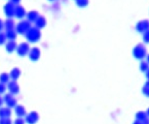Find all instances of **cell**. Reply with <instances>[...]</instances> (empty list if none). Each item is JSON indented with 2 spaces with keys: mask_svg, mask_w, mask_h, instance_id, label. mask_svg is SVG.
I'll return each mask as SVG.
<instances>
[{
  "mask_svg": "<svg viewBox=\"0 0 149 124\" xmlns=\"http://www.w3.org/2000/svg\"><path fill=\"white\" fill-rule=\"evenodd\" d=\"M146 115H147V117H149V108L147 110V112H146Z\"/></svg>",
  "mask_w": 149,
  "mask_h": 124,
  "instance_id": "12",
  "label": "cell"
},
{
  "mask_svg": "<svg viewBox=\"0 0 149 124\" xmlns=\"http://www.w3.org/2000/svg\"><path fill=\"white\" fill-rule=\"evenodd\" d=\"M144 40L146 42H149V31H146L144 33Z\"/></svg>",
  "mask_w": 149,
  "mask_h": 124,
  "instance_id": "6",
  "label": "cell"
},
{
  "mask_svg": "<svg viewBox=\"0 0 149 124\" xmlns=\"http://www.w3.org/2000/svg\"><path fill=\"white\" fill-rule=\"evenodd\" d=\"M15 124H24V122L20 119V120H17V121H15Z\"/></svg>",
  "mask_w": 149,
  "mask_h": 124,
  "instance_id": "8",
  "label": "cell"
},
{
  "mask_svg": "<svg viewBox=\"0 0 149 124\" xmlns=\"http://www.w3.org/2000/svg\"><path fill=\"white\" fill-rule=\"evenodd\" d=\"M143 92H144L145 95L149 96V82H147V84L145 85V87L143 88Z\"/></svg>",
  "mask_w": 149,
  "mask_h": 124,
  "instance_id": "4",
  "label": "cell"
},
{
  "mask_svg": "<svg viewBox=\"0 0 149 124\" xmlns=\"http://www.w3.org/2000/svg\"><path fill=\"white\" fill-rule=\"evenodd\" d=\"M147 63H148V64H149V55L147 56Z\"/></svg>",
  "mask_w": 149,
  "mask_h": 124,
  "instance_id": "13",
  "label": "cell"
},
{
  "mask_svg": "<svg viewBox=\"0 0 149 124\" xmlns=\"http://www.w3.org/2000/svg\"><path fill=\"white\" fill-rule=\"evenodd\" d=\"M141 70H143V71H146L147 69L149 68V64L148 63H147V62H142V63H141Z\"/></svg>",
  "mask_w": 149,
  "mask_h": 124,
  "instance_id": "3",
  "label": "cell"
},
{
  "mask_svg": "<svg viewBox=\"0 0 149 124\" xmlns=\"http://www.w3.org/2000/svg\"><path fill=\"white\" fill-rule=\"evenodd\" d=\"M134 55L137 59H143L146 55V51L143 44H139L134 49Z\"/></svg>",
  "mask_w": 149,
  "mask_h": 124,
  "instance_id": "1",
  "label": "cell"
},
{
  "mask_svg": "<svg viewBox=\"0 0 149 124\" xmlns=\"http://www.w3.org/2000/svg\"><path fill=\"white\" fill-rule=\"evenodd\" d=\"M143 122V124H149V120H148V118H146V119L144 120V121H142Z\"/></svg>",
  "mask_w": 149,
  "mask_h": 124,
  "instance_id": "9",
  "label": "cell"
},
{
  "mask_svg": "<svg viewBox=\"0 0 149 124\" xmlns=\"http://www.w3.org/2000/svg\"><path fill=\"white\" fill-rule=\"evenodd\" d=\"M4 90H5V87L3 86L2 84H0V93H3L4 92Z\"/></svg>",
  "mask_w": 149,
  "mask_h": 124,
  "instance_id": "7",
  "label": "cell"
},
{
  "mask_svg": "<svg viewBox=\"0 0 149 124\" xmlns=\"http://www.w3.org/2000/svg\"><path fill=\"white\" fill-rule=\"evenodd\" d=\"M133 124H143V122L142 121H139V120H136V121H135Z\"/></svg>",
  "mask_w": 149,
  "mask_h": 124,
  "instance_id": "10",
  "label": "cell"
},
{
  "mask_svg": "<svg viewBox=\"0 0 149 124\" xmlns=\"http://www.w3.org/2000/svg\"><path fill=\"white\" fill-rule=\"evenodd\" d=\"M25 111H24V108L23 106H18V108H17V114H18L19 116H22V114H24Z\"/></svg>",
  "mask_w": 149,
  "mask_h": 124,
  "instance_id": "5",
  "label": "cell"
},
{
  "mask_svg": "<svg viewBox=\"0 0 149 124\" xmlns=\"http://www.w3.org/2000/svg\"><path fill=\"white\" fill-rule=\"evenodd\" d=\"M146 77H147V79H149V68L146 70Z\"/></svg>",
  "mask_w": 149,
  "mask_h": 124,
  "instance_id": "11",
  "label": "cell"
},
{
  "mask_svg": "<svg viewBox=\"0 0 149 124\" xmlns=\"http://www.w3.org/2000/svg\"><path fill=\"white\" fill-rule=\"evenodd\" d=\"M146 118H148V117H147L145 112H139V113H137V115H136V119L139 120V121H144Z\"/></svg>",
  "mask_w": 149,
  "mask_h": 124,
  "instance_id": "2",
  "label": "cell"
}]
</instances>
